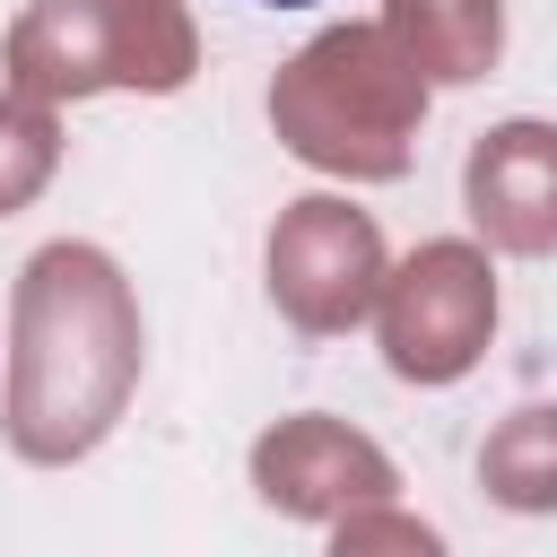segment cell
<instances>
[{
  "label": "cell",
  "mask_w": 557,
  "mask_h": 557,
  "mask_svg": "<svg viewBox=\"0 0 557 557\" xmlns=\"http://www.w3.org/2000/svg\"><path fill=\"white\" fill-rule=\"evenodd\" d=\"M139 374V313L122 296V270L87 244H52L26 261L17 287V392H9V435L35 461L87 453L122 392Z\"/></svg>",
  "instance_id": "cell-1"
},
{
  "label": "cell",
  "mask_w": 557,
  "mask_h": 557,
  "mask_svg": "<svg viewBox=\"0 0 557 557\" xmlns=\"http://www.w3.org/2000/svg\"><path fill=\"white\" fill-rule=\"evenodd\" d=\"M418 104H426V78L400 61L392 35L374 26H331L313 35L278 87H270V122L278 139L305 157V165H331V174H400L409 165V139H418Z\"/></svg>",
  "instance_id": "cell-2"
},
{
  "label": "cell",
  "mask_w": 557,
  "mask_h": 557,
  "mask_svg": "<svg viewBox=\"0 0 557 557\" xmlns=\"http://www.w3.org/2000/svg\"><path fill=\"white\" fill-rule=\"evenodd\" d=\"M9 78L26 96H96V87H183L191 26L174 0H35L9 35Z\"/></svg>",
  "instance_id": "cell-3"
},
{
  "label": "cell",
  "mask_w": 557,
  "mask_h": 557,
  "mask_svg": "<svg viewBox=\"0 0 557 557\" xmlns=\"http://www.w3.org/2000/svg\"><path fill=\"white\" fill-rule=\"evenodd\" d=\"M496 278L470 244H426L400 278H383V357L409 383H453L487 348Z\"/></svg>",
  "instance_id": "cell-4"
},
{
  "label": "cell",
  "mask_w": 557,
  "mask_h": 557,
  "mask_svg": "<svg viewBox=\"0 0 557 557\" xmlns=\"http://www.w3.org/2000/svg\"><path fill=\"white\" fill-rule=\"evenodd\" d=\"M270 296L296 331H348L383 296V235L348 200H296L270 235Z\"/></svg>",
  "instance_id": "cell-5"
},
{
  "label": "cell",
  "mask_w": 557,
  "mask_h": 557,
  "mask_svg": "<svg viewBox=\"0 0 557 557\" xmlns=\"http://www.w3.org/2000/svg\"><path fill=\"white\" fill-rule=\"evenodd\" d=\"M470 218L505 252H557V131L505 122L470 148Z\"/></svg>",
  "instance_id": "cell-6"
},
{
  "label": "cell",
  "mask_w": 557,
  "mask_h": 557,
  "mask_svg": "<svg viewBox=\"0 0 557 557\" xmlns=\"http://www.w3.org/2000/svg\"><path fill=\"white\" fill-rule=\"evenodd\" d=\"M252 470H261V496H270V505H296V513H322L339 487H348V496H357V487H392V470H383L348 426H331V418L278 426V435L252 453Z\"/></svg>",
  "instance_id": "cell-7"
},
{
  "label": "cell",
  "mask_w": 557,
  "mask_h": 557,
  "mask_svg": "<svg viewBox=\"0 0 557 557\" xmlns=\"http://www.w3.org/2000/svg\"><path fill=\"white\" fill-rule=\"evenodd\" d=\"M383 35L400 44V61L418 78H479L496 61V0H392L383 9Z\"/></svg>",
  "instance_id": "cell-8"
},
{
  "label": "cell",
  "mask_w": 557,
  "mask_h": 557,
  "mask_svg": "<svg viewBox=\"0 0 557 557\" xmlns=\"http://www.w3.org/2000/svg\"><path fill=\"white\" fill-rule=\"evenodd\" d=\"M487 487L505 505H557V409H522L496 444H487Z\"/></svg>",
  "instance_id": "cell-9"
},
{
  "label": "cell",
  "mask_w": 557,
  "mask_h": 557,
  "mask_svg": "<svg viewBox=\"0 0 557 557\" xmlns=\"http://www.w3.org/2000/svg\"><path fill=\"white\" fill-rule=\"evenodd\" d=\"M52 148H61V139H52V113H44L35 96H0V218L44 191Z\"/></svg>",
  "instance_id": "cell-10"
},
{
  "label": "cell",
  "mask_w": 557,
  "mask_h": 557,
  "mask_svg": "<svg viewBox=\"0 0 557 557\" xmlns=\"http://www.w3.org/2000/svg\"><path fill=\"white\" fill-rule=\"evenodd\" d=\"M261 9H313V0H261Z\"/></svg>",
  "instance_id": "cell-11"
}]
</instances>
